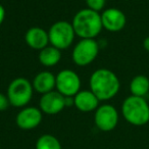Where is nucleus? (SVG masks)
Instances as JSON below:
<instances>
[{"label": "nucleus", "mask_w": 149, "mask_h": 149, "mask_svg": "<svg viewBox=\"0 0 149 149\" xmlns=\"http://www.w3.org/2000/svg\"><path fill=\"white\" fill-rule=\"evenodd\" d=\"M25 41L30 48L40 51L49 45L48 32L43 28L32 27L26 32Z\"/></svg>", "instance_id": "13"}, {"label": "nucleus", "mask_w": 149, "mask_h": 149, "mask_svg": "<svg viewBox=\"0 0 149 149\" xmlns=\"http://www.w3.org/2000/svg\"><path fill=\"white\" fill-rule=\"evenodd\" d=\"M131 95L144 97L149 93V79L144 74H137L130 82Z\"/></svg>", "instance_id": "16"}, {"label": "nucleus", "mask_w": 149, "mask_h": 149, "mask_svg": "<svg viewBox=\"0 0 149 149\" xmlns=\"http://www.w3.org/2000/svg\"><path fill=\"white\" fill-rule=\"evenodd\" d=\"M43 112L39 107L35 106H26L22 108L17 114L15 123L19 129L25 131L36 129L42 122Z\"/></svg>", "instance_id": "10"}, {"label": "nucleus", "mask_w": 149, "mask_h": 149, "mask_svg": "<svg viewBox=\"0 0 149 149\" xmlns=\"http://www.w3.org/2000/svg\"><path fill=\"white\" fill-rule=\"evenodd\" d=\"M124 118L136 127H141L149 122V104L144 97L130 95L122 104Z\"/></svg>", "instance_id": "3"}, {"label": "nucleus", "mask_w": 149, "mask_h": 149, "mask_svg": "<svg viewBox=\"0 0 149 149\" xmlns=\"http://www.w3.org/2000/svg\"><path fill=\"white\" fill-rule=\"evenodd\" d=\"M64 97H74L81 90V79L79 74L70 68L61 70L56 74V87Z\"/></svg>", "instance_id": "7"}, {"label": "nucleus", "mask_w": 149, "mask_h": 149, "mask_svg": "<svg viewBox=\"0 0 149 149\" xmlns=\"http://www.w3.org/2000/svg\"><path fill=\"white\" fill-rule=\"evenodd\" d=\"M36 149H62L59 140L51 134H44L36 141Z\"/></svg>", "instance_id": "17"}, {"label": "nucleus", "mask_w": 149, "mask_h": 149, "mask_svg": "<svg viewBox=\"0 0 149 149\" xmlns=\"http://www.w3.org/2000/svg\"><path fill=\"white\" fill-rule=\"evenodd\" d=\"M99 99L91 90H80L74 96V106L82 112L95 111L99 106Z\"/></svg>", "instance_id": "12"}, {"label": "nucleus", "mask_w": 149, "mask_h": 149, "mask_svg": "<svg viewBox=\"0 0 149 149\" xmlns=\"http://www.w3.org/2000/svg\"><path fill=\"white\" fill-rule=\"evenodd\" d=\"M34 88L31 81L23 77L15 78L9 83L6 96L13 107L24 108L33 98Z\"/></svg>", "instance_id": "4"}, {"label": "nucleus", "mask_w": 149, "mask_h": 149, "mask_svg": "<svg viewBox=\"0 0 149 149\" xmlns=\"http://www.w3.org/2000/svg\"><path fill=\"white\" fill-rule=\"evenodd\" d=\"M118 111L111 104H101L94 111V124L102 132L114 130L118 124Z\"/></svg>", "instance_id": "8"}, {"label": "nucleus", "mask_w": 149, "mask_h": 149, "mask_svg": "<svg viewBox=\"0 0 149 149\" xmlns=\"http://www.w3.org/2000/svg\"><path fill=\"white\" fill-rule=\"evenodd\" d=\"M49 44L59 50H65L72 46L76 37L72 23L66 21L55 22L48 30Z\"/></svg>", "instance_id": "5"}, {"label": "nucleus", "mask_w": 149, "mask_h": 149, "mask_svg": "<svg viewBox=\"0 0 149 149\" xmlns=\"http://www.w3.org/2000/svg\"><path fill=\"white\" fill-rule=\"evenodd\" d=\"M34 91L40 93L41 95L48 92L55 90L56 87V76L48 70L38 72L35 76L34 80L32 81Z\"/></svg>", "instance_id": "14"}, {"label": "nucleus", "mask_w": 149, "mask_h": 149, "mask_svg": "<svg viewBox=\"0 0 149 149\" xmlns=\"http://www.w3.org/2000/svg\"><path fill=\"white\" fill-rule=\"evenodd\" d=\"M72 25L76 36L81 39H95L103 29L100 13L89 8L78 11L74 15Z\"/></svg>", "instance_id": "2"}, {"label": "nucleus", "mask_w": 149, "mask_h": 149, "mask_svg": "<svg viewBox=\"0 0 149 149\" xmlns=\"http://www.w3.org/2000/svg\"><path fill=\"white\" fill-rule=\"evenodd\" d=\"M5 15H6V11H5V8L3 7L2 4H0V26L2 25L3 22L5 19Z\"/></svg>", "instance_id": "20"}, {"label": "nucleus", "mask_w": 149, "mask_h": 149, "mask_svg": "<svg viewBox=\"0 0 149 149\" xmlns=\"http://www.w3.org/2000/svg\"><path fill=\"white\" fill-rule=\"evenodd\" d=\"M38 58L42 65L46 68H52L55 66L61 59V50L57 49L52 45H48L40 50Z\"/></svg>", "instance_id": "15"}, {"label": "nucleus", "mask_w": 149, "mask_h": 149, "mask_svg": "<svg viewBox=\"0 0 149 149\" xmlns=\"http://www.w3.org/2000/svg\"><path fill=\"white\" fill-rule=\"evenodd\" d=\"M87 8L92 9L94 11H103L104 7L106 4V0H85Z\"/></svg>", "instance_id": "18"}, {"label": "nucleus", "mask_w": 149, "mask_h": 149, "mask_svg": "<svg viewBox=\"0 0 149 149\" xmlns=\"http://www.w3.org/2000/svg\"><path fill=\"white\" fill-rule=\"evenodd\" d=\"M90 90L95 94L99 101H108L116 97L120 89L118 77L108 68L94 70L89 80Z\"/></svg>", "instance_id": "1"}, {"label": "nucleus", "mask_w": 149, "mask_h": 149, "mask_svg": "<svg viewBox=\"0 0 149 149\" xmlns=\"http://www.w3.org/2000/svg\"><path fill=\"white\" fill-rule=\"evenodd\" d=\"M103 29L108 32L116 33L126 27L127 17L120 9L116 7L106 8L100 13Z\"/></svg>", "instance_id": "11"}, {"label": "nucleus", "mask_w": 149, "mask_h": 149, "mask_svg": "<svg viewBox=\"0 0 149 149\" xmlns=\"http://www.w3.org/2000/svg\"><path fill=\"white\" fill-rule=\"evenodd\" d=\"M64 107H66L65 97L56 90L43 94L40 97L39 108L45 114L54 116L61 112Z\"/></svg>", "instance_id": "9"}, {"label": "nucleus", "mask_w": 149, "mask_h": 149, "mask_svg": "<svg viewBox=\"0 0 149 149\" xmlns=\"http://www.w3.org/2000/svg\"><path fill=\"white\" fill-rule=\"evenodd\" d=\"M143 47L147 52H149V36H147L144 40H143Z\"/></svg>", "instance_id": "21"}, {"label": "nucleus", "mask_w": 149, "mask_h": 149, "mask_svg": "<svg viewBox=\"0 0 149 149\" xmlns=\"http://www.w3.org/2000/svg\"><path fill=\"white\" fill-rule=\"evenodd\" d=\"M99 44L95 39H81L72 48V59L78 66H87L97 58Z\"/></svg>", "instance_id": "6"}, {"label": "nucleus", "mask_w": 149, "mask_h": 149, "mask_svg": "<svg viewBox=\"0 0 149 149\" xmlns=\"http://www.w3.org/2000/svg\"><path fill=\"white\" fill-rule=\"evenodd\" d=\"M9 106H10V104H9L7 96L0 92V111H4Z\"/></svg>", "instance_id": "19"}]
</instances>
